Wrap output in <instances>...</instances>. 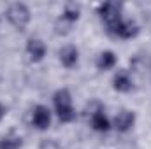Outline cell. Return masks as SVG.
I'll use <instances>...</instances> for the list:
<instances>
[{
    "instance_id": "obj_1",
    "label": "cell",
    "mask_w": 151,
    "mask_h": 149,
    "mask_svg": "<svg viewBox=\"0 0 151 149\" xmlns=\"http://www.w3.org/2000/svg\"><path fill=\"white\" fill-rule=\"evenodd\" d=\"M51 109L55 119L62 125H72L77 119V109L74 104V95L69 88H58L51 95Z\"/></svg>"
},
{
    "instance_id": "obj_2",
    "label": "cell",
    "mask_w": 151,
    "mask_h": 149,
    "mask_svg": "<svg viewBox=\"0 0 151 149\" xmlns=\"http://www.w3.org/2000/svg\"><path fill=\"white\" fill-rule=\"evenodd\" d=\"M4 16L7 19V23L14 28V30H27L28 25L32 23V18H34V12L30 9L28 4L25 2H11L7 4L5 11H4Z\"/></svg>"
},
{
    "instance_id": "obj_3",
    "label": "cell",
    "mask_w": 151,
    "mask_h": 149,
    "mask_svg": "<svg viewBox=\"0 0 151 149\" xmlns=\"http://www.w3.org/2000/svg\"><path fill=\"white\" fill-rule=\"evenodd\" d=\"M81 14H83V9H81L79 4H76V2H67V4L62 7L58 18H56V21H55V32H56L58 35H62V37L72 34L74 27L79 23V19H81Z\"/></svg>"
},
{
    "instance_id": "obj_4",
    "label": "cell",
    "mask_w": 151,
    "mask_h": 149,
    "mask_svg": "<svg viewBox=\"0 0 151 149\" xmlns=\"http://www.w3.org/2000/svg\"><path fill=\"white\" fill-rule=\"evenodd\" d=\"M88 126L95 133H109L113 130V119L100 102H91L88 107Z\"/></svg>"
},
{
    "instance_id": "obj_5",
    "label": "cell",
    "mask_w": 151,
    "mask_h": 149,
    "mask_svg": "<svg viewBox=\"0 0 151 149\" xmlns=\"http://www.w3.org/2000/svg\"><path fill=\"white\" fill-rule=\"evenodd\" d=\"M106 32H107L109 37L127 42V40H134L141 34V27H139V23L135 19H130V18L125 16L123 19H119L116 25H113L111 28H107Z\"/></svg>"
},
{
    "instance_id": "obj_6",
    "label": "cell",
    "mask_w": 151,
    "mask_h": 149,
    "mask_svg": "<svg viewBox=\"0 0 151 149\" xmlns=\"http://www.w3.org/2000/svg\"><path fill=\"white\" fill-rule=\"evenodd\" d=\"M97 16L104 27V30L111 28L113 25H116L119 19L125 18V12H123V5L118 4V2H102L99 4L97 7Z\"/></svg>"
},
{
    "instance_id": "obj_7",
    "label": "cell",
    "mask_w": 151,
    "mask_h": 149,
    "mask_svg": "<svg viewBox=\"0 0 151 149\" xmlns=\"http://www.w3.org/2000/svg\"><path fill=\"white\" fill-rule=\"evenodd\" d=\"M55 121V114H53V109L46 104H37L34 105V109L30 112V125L34 130L37 132H47L51 128Z\"/></svg>"
},
{
    "instance_id": "obj_8",
    "label": "cell",
    "mask_w": 151,
    "mask_h": 149,
    "mask_svg": "<svg viewBox=\"0 0 151 149\" xmlns=\"http://www.w3.org/2000/svg\"><path fill=\"white\" fill-rule=\"evenodd\" d=\"M111 119H113V130L114 132L119 133V135H127L137 125V112L134 111V109L123 107V109H119V111L116 112L114 116H111Z\"/></svg>"
},
{
    "instance_id": "obj_9",
    "label": "cell",
    "mask_w": 151,
    "mask_h": 149,
    "mask_svg": "<svg viewBox=\"0 0 151 149\" xmlns=\"http://www.w3.org/2000/svg\"><path fill=\"white\" fill-rule=\"evenodd\" d=\"M111 88L119 95H128L135 88V75L130 69H116L111 77Z\"/></svg>"
},
{
    "instance_id": "obj_10",
    "label": "cell",
    "mask_w": 151,
    "mask_h": 149,
    "mask_svg": "<svg viewBox=\"0 0 151 149\" xmlns=\"http://www.w3.org/2000/svg\"><path fill=\"white\" fill-rule=\"evenodd\" d=\"M81 62V49L72 44V42H67L63 44L60 49H58V63L67 69V70H74L76 67L79 65Z\"/></svg>"
},
{
    "instance_id": "obj_11",
    "label": "cell",
    "mask_w": 151,
    "mask_h": 149,
    "mask_svg": "<svg viewBox=\"0 0 151 149\" xmlns=\"http://www.w3.org/2000/svg\"><path fill=\"white\" fill-rule=\"evenodd\" d=\"M49 49L47 44L42 40L40 37H28L25 42V54L32 63H40L46 60Z\"/></svg>"
},
{
    "instance_id": "obj_12",
    "label": "cell",
    "mask_w": 151,
    "mask_h": 149,
    "mask_svg": "<svg viewBox=\"0 0 151 149\" xmlns=\"http://www.w3.org/2000/svg\"><path fill=\"white\" fill-rule=\"evenodd\" d=\"M119 58L113 49H102L97 56H95V69L99 72H114L118 69Z\"/></svg>"
},
{
    "instance_id": "obj_13",
    "label": "cell",
    "mask_w": 151,
    "mask_h": 149,
    "mask_svg": "<svg viewBox=\"0 0 151 149\" xmlns=\"http://www.w3.org/2000/svg\"><path fill=\"white\" fill-rule=\"evenodd\" d=\"M23 148V139L19 135H5L0 139V149H21Z\"/></svg>"
},
{
    "instance_id": "obj_14",
    "label": "cell",
    "mask_w": 151,
    "mask_h": 149,
    "mask_svg": "<svg viewBox=\"0 0 151 149\" xmlns=\"http://www.w3.org/2000/svg\"><path fill=\"white\" fill-rule=\"evenodd\" d=\"M37 149H63L60 146V142L56 140V139H42L40 142H39V148Z\"/></svg>"
},
{
    "instance_id": "obj_15",
    "label": "cell",
    "mask_w": 151,
    "mask_h": 149,
    "mask_svg": "<svg viewBox=\"0 0 151 149\" xmlns=\"http://www.w3.org/2000/svg\"><path fill=\"white\" fill-rule=\"evenodd\" d=\"M7 112H9L7 105H5V104H4V102L0 100V123H2V121H4V119L7 117Z\"/></svg>"
},
{
    "instance_id": "obj_16",
    "label": "cell",
    "mask_w": 151,
    "mask_h": 149,
    "mask_svg": "<svg viewBox=\"0 0 151 149\" xmlns=\"http://www.w3.org/2000/svg\"><path fill=\"white\" fill-rule=\"evenodd\" d=\"M150 86H151V77H150Z\"/></svg>"
}]
</instances>
